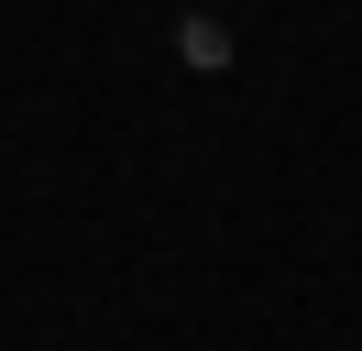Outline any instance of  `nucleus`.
I'll list each match as a JSON object with an SVG mask.
<instances>
[{
    "mask_svg": "<svg viewBox=\"0 0 362 351\" xmlns=\"http://www.w3.org/2000/svg\"><path fill=\"white\" fill-rule=\"evenodd\" d=\"M176 55H187V66H230V22H220V11H187V22H176Z\"/></svg>",
    "mask_w": 362,
    "mask_h": 351,
    "instance_id": "obj_1",
    "label": "nucleus"
}]
</instances>
